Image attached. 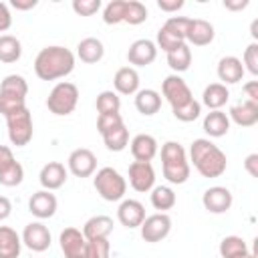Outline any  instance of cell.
Returning a JSON list of instances; mask_svg holds the SVG:
<instances>
[{
  "label": "cell",
  "mask_w": 258,
  "mask_h": 258,
  "mask_svg": "<svg viewBox=\"0 0 258 258\" xmlns=\"http://www.w3.org/2000/svg\"><path fill=\"white\" fill-rule=\"evenodd\" d=\"M12 214V202L6 196H0V222Z\"/></svg>",
  "instance_id": "obj_49"
},
{
  "label": "cell",
  "mask_w": 258,
  "mask_h": 258,
  "mask_svg": "<svg viewBox=\"0 0 258 258\" xmlns=\"http://www.w3.org/2000/svg\"><path fill=\"white\" fill-rule=\"evenodd\" d=\"M189 157L196 171L208 179L220 177L228 167L226 153L218 145H214L210 139H196L189 147Z\"/></svg>",
  "instance_id": "obj_2"
},
{
  "label": "cell",
  "mask_w": 258,
  "mask_h": 258,
  "mask_svg": "<svg viewBox=\"0 0 258 258\" xmlns=\"http://www.w3.org/2000/svg\"><path fill=\"white\" fill-rule=\"evenodd\" d=\"M157 6L163 12H177L179 8H183V0H157Z\"/></svg>",
  "instance_id": "obj_46"
},
{
  "label": "cell",
  "mask_w": 258,
  "mask_h": 258,
  "mask_svg": "<svg viewBox=\"0 0 258 258\" xmlns=\"http://www.w3.org/2000/svg\"><path fill=\"white\" fill-rule=\"evenodd\" d=\"M109 256H111V244L107 238L87 240V258H109Z\"/></svg>",
  "instance_id": "obj_40"
},
{
  "label": "cell",
  "mask_w": 258,
  "mask_h": 258,
  "mask_svg": "<svg viewBox=\"0 0 258 258\" xmlns=\"http://www.w3.org/2000/svg\"><path fill=\"white\" fill-rule=\"evenodd\" d=\"M38 181L42 185V189H58L64 185L67 181V169L60 161H48L46 165H42L40 173H38Z\"/></svg>",
  "instance_id": "obj_21"
},
{
  "label": "cell",
  "mask_w": 258,
  "mask_h": 258,
  "mask_svg": "<svg viewBox=\"0 0 258 258\" xmlns=\"http://www.w3.org/2000/svg\"><path fill=\"white\" fill-rule=\"evenodd\" d=\"M248 6V0H224V8L228 10H244Z\"/></svg>",
  "instance_id": "obj_51"
},
{
  "label": "cell",
  "mask_w": 258,
  "mask_h": 258,
  "mask_svg": "<svg viewBox=\"0 0 258 258\" xmlns=\"http://www.w3.org/2000/svg\"><path fill=\"white\" fill-rule=\"evenodd\" d=\"M101 8V0H73V10L79 16H93Z\"/></svg>",
  "instance_id": "obj_43"
},
{
  "label": "cell",
  "mask_w": 258,
  "mask_h": 258,
  "mask_svg": "<svg viewBox=\"0 0 258 258\" xmlns=\"http://www.w3.org/2000/svg\"><path fill=\"white\" fill-rule=\"evenodd\" d=\"M60 250L64 258H87V238L77 228H64L60 232Z\"/></svg>",
  "instance_id": "obj_14"
},
{
  "label": "cell",
  "mask_w": 258,
  "mask_h": 258,
  "mask_svg": "<svg viewBox=\"0 0 258 258\" xmlns=\"http://www.w3.org/2000/svg\"><path fill=\"white\" fill-rule=\"evenodd\" d=\"M244 167L252 177H258V153H250L244 161Z\"/></svg>",
  "instance_id": "obj_48"
},
{
  "label": "cell",
  "mask_w": 258,
  "mask_h": 258,
  "mask_svg": "<svg viewBox=\"0 0 258 258\" xmlns=\"http://www.w3.org/2000/svg\"><path fill=\"white\" fill-rule=\"evenodd\" d=\"M22 248V240L16 230L8 226H0V258H18Z\"/></svg>",
  "instance_id": "obj_30"
},
{
  "label": "cell",
  "mask_w": 258,
  "mask_h": 258,
  "mask_svg": "<svg viewBox=\"0 0 258 258\" xmlns=\"http://www.w3.org/2000/svg\"><path fill=\"white\" fill-rule=\"evenodd\" d=\"M125 6H127V0H111L105 6V10H103L105 24H119V22H123V18H125Z\"/></svg>",
  "instance_id": "obj_39"
},
{
  "label": "cell",
  "mask_w": 258,
  "mask_h": 258,
  "mask_svg": "<svg viewBox=\"0 0 258 258\" xmlns=\"http://www.w3.org/2000/svg\"><path fill=\"white\" fill-rule=\"evenodd\" d=\"M161 93L165 97V101L171 105V111L173 109H181L185 107L189 101H194V95L187 87V83L179 77V75H169L163 79L161 83Z\"/></svg>",
  "instance_id": "obj_9"
},
{
  "label": "cell",
  "mask_w": 258,
  "mask_h": 258,
  "mask_svg": "<svg viewBox=\"0 0 258 258\" xmlns=\"http://www.w3.org/2000/svg\"><path fill=\"white\" fill-rule=\"evenodd\" d=\"M129 185L135 191H151L155 187V169L149 161H133L129 165Z\"/></svg>",
  "instance_id": "obj_12"
},
{
  "label": "cell",
  "mask_w": 258,
  "mask_h": 258,
  "mask_svg": "<svg viewBox=\"0 0 258 258\" xmlns=\"http://www.w3.org/2000/svg\"><path fill=\"white\" fill-rule=\"evenodd\" d=\"M230 99V91L226 85L222 83H212L204 89V95H202V103L210 109V111H218L222 109Z\"/></svg>",
  "instance_id": "obj_28"
},
{
  "label": "cell",
  "mask_w": 258,
  "mask_h": 258,
  "mask_svg": "<svg viewBox=\"0 0 258 258\" xmlns=\"http://www.w3.org/2000/svg\"><path fill=\"white\" fill-rule=\"evenodd\" d=\"M171 113H173V117H175L177 121L189 123V121H196V119L200 117V113H202V103H198V101L194 99V101H189L185 107H181V109H173Z\"/></svg>",
  "instance_id": "obj_41"
},
{
  "label": "cell",
  "mask_w": 258,
  "mask_h": 258,
  "mask_svg": "<svg viewBox=\"0 0 258 258\" xmlns=\"http://www.w3.org/2000/svg\"><path fill=\"white\" fill-rule=\"evenodd\" d=\"M240 258H256V254H254V252H248V254H244V256H240Z\"/></svg>",
  "instance_id": "obj_53"
},
{
  "label": "cell",
  "mask_w": 258,
  "mask_h": 258,
  "mask_svg": "<svg viewBox=\"0 0 258 258\" xmlns=\"http://www.w3.org/2000/svg\"><path fill=\"white\" fill-rule=\"evenodd\" d=\"M113 87L119 95H135L139 91V73L133 67H121L113 77Z\"/></svg>",
  "instance_id": "obj_25"
},
{
  "label": "cell",
  "mask_w": 258,
  "mask_h": 258,
  "mask_svg": "<svg viewBox=\"0 0 258 258\" xmlns=\"http://www.w3.org/2000/svg\"><path fill=\"white\" fill-rule=\"evenodd\" d=\"M22 54V44L12 34H0V62H16Z\"/></svg>",
  "instance_id": "obj_32"
},
{
  "label": "cell",
  "mask_w": 258,
  "mask_h": 258,
  "mask_svg": "<svg viewBox=\"0 0 258 258\" xmlns=\"http://www.w3.org/2000/svg\"><path fill=\"white\" fill-rule=\"evenodd\" d=\"M26 93L28 85L26 79L20 75H8L0 83V113L4 117L20 111L26 107Z\"/></svg>",
  "instance_id": "obj_4"
},
{
  "label": "cell",
  "mask_w": 258,
  "mask_h": 258,
  "mask_svg": "<svg viewBox=\"0 0 258 258\" xmlns=\"http://www.w3.org/2000/svg\"><path fill=\"white\" fill-rule=\"evenodd\" d=\"M79 103V89L77 85L69 83V81H60L52 87V91L48 93V99H46V107L52 115H58V117H64V115H71L75 111Z\"/></svg>",
  "instance_id": "obj_6"
},
{
  "label": "cell",
  "mask_w": 258,
  "mask_h": 258,
  "mask_svg": "<svg viewBox=\"0 0 258 258\" xmlns=\"http://www.w3.org/2000/svg\"><path fill=\"white\" fill-rule=\"evenodd\" d=\"M244 93H246V101H252V103H256L258 105V81H250V83H246L244 87Z\"/></svg>",
  "instance_id": "obj_47"
},
{
  "label": "cell",
  "mask_w": 258,
  "mask_h": 258,
  "mask_svg": "<svg viewBox=\"0 0 258 258\" xmlns=\"http://www.w3.org/2000/svg\"><path fill=\"white\" fill-rule=\"evenodd\" d=\"M6 127H8V139H10L12 145L24 147V145L30 143L34 127H32V115L26 107L8 115L6 117Z\"/></svg>",
  "instance_id": "obj_8"
},
{
  "label": "cell",
  "mask_w": 258,
  "mask_h": 258,
  "mask_svg": "<svg viewBox=\"0 0 258 258\" xmlns=\"http://www.w3.org/2000/svg\"><path fill=\"white\" fill-rule=\"evenodd\" d=\"M145 20H147V8H145V4H141L137 0H127L123 22L131 24V26H137V24H141Z\"/></svg>",
  "instance_id": "obj_38"
},
{
  "label": "cell",
  "mask_w": 258,
  "mask_h": 258,
  "mask_svg": "<svg viewBox=\"0 0 258 258\" xmlns=\"http://www.w3.org/2000/svg\"><path fill=\"white\" fill-rule=\"evenodd\" d=\"M103 54H105V46H103V42H101L99 38H95V36L83 38V40L77 44V56H79L83 62H87V64L99 62V60L103 58Z\"/></svg>",
  "instance_id": "obj_26"
},
{
  "label": "cell",
  "mask_w": 258,
  "mask_h": 258,
  "mask_svg": "<svg viewBox=\"0 0 258 258\" xmlns=\"http://www.w3.org/2000/svg\"><path fill=\"white\" fill-rule=\"evenodd\" d=\"M121 123H123V119H121L119 113H113V115H99V117H97V131L103 135V133L111 131L113 127H117V125H121Z\"/></svg>",
  "instance_id": "obj_44"
},
{
  "label": "cell",
  "mask_w": 258,
  "mask_h": 258,
  "mask_svg": "<svg viewBox=\"0 0 258 258\" xmlns=\"http://www.w3.org/2000/svg\"><path fill=\"white\" fill-rule=\"evenodd\" d=\"M244 77V67L238 56H224L218 62V79L222 85H236Z\"/></svg>",
  "instance_id": "obj_24"
},
{
  "label": "cell",
  "mask_w": 258,
  "mask_h": 258,
  "mask_svg": "<svg viewBox=\"0 0 258 258\" xmlns=\"http://www.w3.org/2000/svg\"><path fill=\"white\" fill-rule=\"evenodd\" d=\"M56 206H58V202H56L54 194H50L48 189H40V191L32 194L28 200V212L32 216H36L38 220L52 218L56 212Z\"/></svg>",
  "instance_id": "obj_18"
},
{
  "label": "cell",
  "mask_w": 258,
  "mask_h": 258,
  "mask_svg": "<svg viewBox=\"0 0 258 258\" xmlns=\"http://www.w3.org/2000/svg\"><path fill=\"white\" fill-rule=\"evenodd\" d=\"M135 109L145 115L151 117L161 109V95L153 89H141L135 93Z\"/></svg>",
  "instance_id": "obj_27"
},
{
  "label": "cell",
  "mask_w": 258,
  "mask_h": 258,
  "mask_svg": "<svg viewBox=\"0 0 258 258\" xmlns=\"http://www.w3.org/2000/svg\"><path fill=\"white\" fill-rule=\"evenodd\" d=\"M155 56H157V46L149 38H139L131 42L127 50V60L129 64H135V67H147L155 60Z\"/></svg>",
  "instance_id": "obj_17"
},
{
  "label": "cell",
  "mask_w": 258,
  "mask_h": 258,
  "mask_svg": "<svg viewBox=\"0 0 258 258\" xmlns=\"http://www.w3.org/2000/svg\"><path fill=\"white\" fill-rule=\"evenodd\" d=\"M119 109H121V99L115 91H103L97 95L99 115H113V113H119Z\"/></svg>",
  "instance_id": "obj_37"
},
{
  "label": "cell",
  "mask_w": 258,
  "mask_h": 258,
  "mask_svg": "<svg viewBox=\"0 0 258 258\" xmlns=\"http://www.w3.org/2000/svg\"><path fill=\"white\" fill-rule=\"evenodd\" d=\"M113 232V220L109 216H93L85 222L83 226V236L87 240H95V238H109V234Z\"/></svg>",
  "instance_id": "obj_29"
},
{
  "label": "cell",
  "mask_w": 258,
  "mask_h": 258,
  "mask_svg": "<svg viewBox=\"0 0 258 258\" xmlns=\"http://www.w3.org/2000/svg\"><path fill=\"white\" fill-rule=\"evenodd\" d=\"M22 179H24V169L16 161L12 149L6 145H0V183L6 187H14V185H20Z\"/></svg>",
  "instance_id": "obj_10"
},
{
  "label": "cell",
  "mask_w": 258,
  "mask_h": 258,
  "mask_svg": "<svg viewBox=\"0 0 258 258\" xmlns=\"http://www.w3.org/2000/svg\"><path fill=\"white\" fill-rule=\"evenodd\" d=\"M167 64L173 73H183L189 69L191 64V50L187 44H181L177 48H173L171 52H167Z\"/></svg>",
  "instance_id": "obj_34"
},
{
  "label": "cell",
  "mask_w": 258,
  "mask_h": 258,
  "mask_svg": "<svg viewBox=\"0 0 258 258\" xmlns=\"http://www.w3.org/2000/svg\"><path fill=\"white\" fill-rule=\"evenodd\" d=\"M248 244L240 238V236H226L220 242V256L222 258H240L244 254H248Z\"/></svg>",
  "instance_id": "obj_35"
},
{
  "label": "cell",
  "mask_w": 258,
  "mask_h": 258,
  "mask_svg": "<svg viewBox=\"0 0 258 258\" xmlns=\"http://www.w3.org/2000/svg\"><path fill=\"white\" fill-rule=\"evenodd\" d=\"M101 137H103L105 147H107L109 151H123V149L127 147V143H129V131H127L125 123L113 127L111 131L103 133Z\"/></svg>",
  "instance_id": "obj_33"
},
{
  "label": "cell",
  "mask_w": 258,
  "mask_h": 258,
  "mask_svg": "<svg viewBox=\"0 0 258 258\" xmlns=\"http://www.w3.org/2000/svg\"><path fill=\"white\" fill-rule=\"evenodd\" d=\"M12 26V14L4 2H0V32H6Z\"/></svg>",
  "instance_id": "obj_45"
},
{
  "label": "cell",
  "mask_w": 258,
  "mask_h": 258,
  "mask_svg": "<svg viewBox=\"0 0 258 258\" xmlns=\"http://www.w3.org/2000/svg\"><path fill=\"white\" fill-rule=\"evenodd\" d=\"M97 169V157L91 149L79 147L69 155V171L75 177H89Z\"/></svg>",
  "instance_id": "obj_16"
},
{
  "label": "cell",
  "mask_w": 258,
  "mask_h": 258,
  "mask_svg": "<svg viewBox=\"0 0 258 258\" xmlns=\"http://www.w3.org/2000/svg\"><path fill=\"white\" fill-rule=\"evenodd\" d=\"M228 119H232L240 127H252L258 123V105L252 101H240L230 107Z\"/></svg>",
  "instance_id": "obj_22"
},
{
  "label": "cell",
  "mask_w": 258,
  "mask_h": 258,
  "mask_svg": "<svg viewBox=\"0 0 258 258\" xmlns=\"http://www.w3.org/2000/svg\"><path fill=\"white\" fill-rule=\"evenodd\" d=\"M141 238L145 242H161L163 238H167V234L171 232V218L163 212L159 214H153V216H147L143 222H141Z\"/></svg>",
  "instance_id": "obj_11"
},
{
  "label": "cell",
  "mask_w": 258,
  "mask_h": 258,
  "mask_svg": "<svg viewBox=\"0 0 258 258\" xmlns=\"http://www.w3.org/2000/svg\"><path fill=\"white\" fill-rule=\"evenodd\" d=\"M161 169L169 183H185L189 177V161L185 149L177 141H167L161 145Z\"/></svg>",
  "instance_id": "obj_3"
},
{
  "label": "cell",
  "mask_w": 258,
  "mask_h": 258,
  "mask_svg": "<svg viewBox=\"0 0 258 258\" xmlns=\"http://www.w3.org/2000/svg\"><path fill=\"white\" fill-rule=\"evenodd\" d=\"M22 244L32 252H44L50 246V232L42 222H30L24 226V232L20 236Z\"/></svg>",
  "instance_id": "obj_13"
},
{
  "label": "cell",
  "mask_w": 258,
  "mask_h": 258,
  "mask_svg": "<svg viewBox=\"0 0 258 258\" xmlns=\"http://www.w3.org/2000/svg\"><path fill=\"white\" fill-rule=\"evenodd\" d=\"M131 155L135 157V161H149L155 157L157 153V139L153 135L147 133H139L131 139Z\"/></svg>",
  "instance_id": "obj_23"
},
{
  "label": "cell",
  "mask_w": 258,
  "mask_h": 258,
  "mask_svg": "<svg viewBox=\"0 0 258 258\" xmlns=\"http://www.w3.org/2000/svg\"><path fill=\"white\" fill-rule=\"evenodd\" d=\"M214 26L204 18H189V26L185 32V42L194 46H206L214 40Z\"/></svg>",
  "instance_id": "obj_20"
},
{
  "label": "cell",
  "mask_w": 258,
  "mask_h": 258,
  "mask_svg": "<svg viewBox=\"0 0 258 258\" xmlns=\"http://www.w3.org/2000/svg\"><path fill=\"white\" fill-rule=\"evenodd\" d=\"M151 206L159 212L171 210L175 206V194L169 185H155L151 189Z\"/></svg>",
  "instance_id": "obj_36"
},
{
  "label": "cell",
  "mask_w": 258,
  "mask_h": 258,
  "mask_svg": "<svg viewBox=\"0 0 258 258\" xmlns=\"http://www.w3.org/2000/svg\"><path fill=\"white\" fill-rule=\"evenodd\" d=\"M256 26H258V20H254V22H252V28H250V30H252V38H254V42H256V38H258V32H256Z\"/></svg>",
  "instance_id": "obj_52"
},
{
  "label": "cell",
  "mask_w": 258,
  "mask_h": 258,
  "mask_svg": "<svg viewBox=\"0 0 258 258\" xmlns=\"http://www.w3.org/2000/svg\"><path fill=\"white\" fill-rule=\"evenodd\" d=\"M244 71L258 75V42H250L244 50Z\"/></svg>",
  "instance_id": "obj_42"
},
{
  "label": "cell",
  "mask_w": 258,
  "mask_h": 258,
  "mask_svg": "<svg viewBox=\"0 0 258 258\" xmlns=\"http://www.w3.org/2000/svg\"><path fill=\"white\" fill-rule=\"evenodd\" d=\"M204 131L210 137H224L230 131V119H228V115L222 109L210 111L204 117Z\"/></svg>",
  "instance_id": "obj_31"
},
{
  "label": "cell",
  "mask_w": 258,
  "mask_h": 258,
  "mask_svg": "<svg viewBox=\"0 0 258 258\" xmlns=\"http://www.w3.org/2000/svg\"><path fill=\"white\" fill-rule=\"evenodd\" d=\"M75 69V54L58 44L44 46L34 58V73L40 81H56L71 75Z\"/></svg>",
  "instance_id": "obj_1"
},
{
  "label": "cell",
  "mask_w": 258,
  "mask_h": 258,
  "mask_svg": "<svg viewBox=\"0 0 258 258\" xmlns=\"http://www.w3.org/2000/svg\"><path fill=\"white\" fill-rule=\"evenodd\" d=\"M232 191L224 185H214V187H208L202 196V204L204 208L210 212V214H224L232 208Z\"/></svg>",
  "instance_id": "obj_15"
},
{
  "label": "cell",
  "mask_w": 258,
  "mask_h": 258,
  "mask_svg": "<svg viewBox=\"0 0 258 258\" xmlns=\"http://www.w3.org/2000/svg\"><path fill=\"white\" fill-rule=\"evenodd\" d=\"M93 185H95L97 194L107 202H119V200H123V196L127 191L125 177L113 167H101L95 173Z\"/></svg>",
  "instance_id": "obj_5"
},
{
  "label": "cell",
  "mask_w": 258,
  "mask_h": 258,
  "mask_svg": "<svg viewBox=\"0 0 258 258\" xmlns=\"http://www.w3.org/2000/svg\"><path fill=\"white\" fill-rule=\"evenodd\" d=\"M38 4V0H10V6L16 10H32Z\"/></svg>",
  "instance_id": "obj_50"
},
{
  "label": "cell",
  "mask_w": 258,
  "mask_h": 258,
  "mask_svg": "<svg viewBox=\"0 0 258 258\" xmlns=\"http://www.w3.org/2000/svg\"><path fill=\"white\" fill-rule=\"evenodd\" d=\"M117 218L125 228H139L145 220V208L137 200H123L117 208Z\"/></svg>",
  "instance_id": "obj_19"
},
{
  "label": "cell",
  "mask_w": 258,
  "mask_h": 258,
  "mask_svg": "<svg viewBox=\"0 0 258 258\" xmlns=\"http://www.w3.org/2000/svg\"><path fill=\"white\" fill-rule=\"evenodd\" d=\"M187 26H189V18H185V16H169L163 22V26L157 30V46L161 50H165V54H167L173 48L185 44Z\"/></svg>",
  "instance_id": "obj_7"
}]
</instances>
